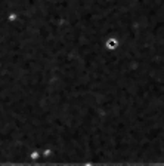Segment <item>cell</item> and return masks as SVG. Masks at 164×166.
<instances>
[{"mask_svg":"<svg viewBox=\"0 0 164 166\" xmlns=\"http://www.w3.org/2000/svg\"><path fill=\"white\" fill-rule=\"evenodd\" d=\"M51 154H52V150L51 148H45V151H43V156H45V157H49Z\"/></svg>","mask_w":164,"mask_h":166,"instance_id":"3957f363","label":"cell"},{"mask_svg":"<svg viewBox=\"0 0 164 166\" xmlns=\"http://www.w3.org/2000/svg\"><path fill=\"white\" fill-rule=\"evenodd\" d=\"M117 46H118V42L117 39H108L107 43H105V48L109 49V51H114V49H117Z\"/></svg>","mask_w":164,"mask_h":166,"instance_id":"6da1fadb","label":"cell"},{"mask_svg":"<svg viewBox=\"0 0 164 166\" xmlns=\"http://www.w3.org/2000/svg\"><path fill=\"white\" fill-rule=\"evenodd\" d=\"M40 157V151H37V150H31L30 151V160H37Z\"/></svg>","mask_w":164,"mask_h":166,"instance_id":"7a4b0ae2","label":"cell"}]
</instances>
